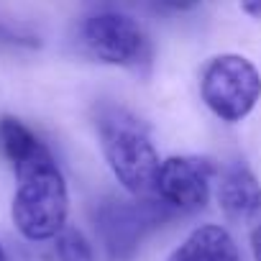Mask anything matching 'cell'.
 <instances>
[{
	"label": "cell",
	"mask_w": 261,
	"mask_h": 261,
	"mask_svg": "<svg viewBox=\"0 0 261 261\" xmlns=\"http://www.w3.org/2000/svg\"><path fill=\"white\" fill-rule=\"evenodd\" d=\"M16 192L11 202V220L16 230L31 243L51 241L69 215V190L67 179L49 151H39L29 162L13 167Z\"/></svg>",
	"instance_id": "cell-1"
},
{
	"label": "cell",
	"mask_w": 261,
	"mask_h": 261,
	"mask_svg": "<svg viewBox=\"0 0 261 261\" xmlns=\"http://www.w3.org/2000/svg\"><path fill=\"white\" fill-rule=\"evenodd\" d=\"M95 128L102 156L118 185L134 197H151L162 159L146 125L120 105H100Z\"/></svg>",
	"instance_id": "cell-2"
},
{
	"label": "cell",
	"mask_w": 261,
	"mask_h": 261,
	"mask_svg": "<svg viewBox=\"0 0 261 261\" xmlns=\"http://www.w3.org/2000/svg\"><path fill=\"white\" fill-rule=\"evenodd\" d=\"M174 215L156 197H102L92 207V228L108 261H130L141 243Z\"/></svg>",
	"instance_id": "cell-3"
},
{
	"label": "cell",
	"mask_w": 261,
	"mask_h": 261,
	"mask_svg": "<svg viewBox=\"0 0 261 261\" xmlns=\"http://www.w3.org/2000/svg\"><path fill=\"white\" fill-rule=\"evenodd\" d=\"M200 95L223 123H241L261 100V72L243 54H218L200 74Z\"/></svg>",
	"instance_id": "cell-4"
},
{
	"label": "cell",
	"mask_w": 261,
	"mask_h": 261,
	"mask_svg": "<svg viewBox=\"0 0 261 261\" xmlns=\"http://www.w3.org/2000/svg\"><path fill=\"white\" fill-rule=\"evenodd\" d=\"M80 44L102 64L141 72L151 64V41L130 16L113 11H92L80 23Z\"/></svg>",
	"instance_id": "cell-5"
},
{
	"label": "cell",
	"mask_w": 261,
	"mask_h": 261,
	"mask_svg": "<svg viewBox=\"0 0 261 261\" xmlns=\"http://www.w3.org/2000/svg\"><path fill=\"white\" fill-rule=\"evenodd\" d=\"M215 162L207 156H169L159 164L151 197L179 213H195L207 205Z\"/></svg>",
	"instance_id": "cell-6"
},
{
	"label": "cell",
	"mask_w": 261,
	"mask_h": 261,
	"mask_svg": "<svg viewBox=\"0 0 261 261\" xmlns=\"http://www.w3.org/2000/svg\"><path fill=\"white\" fill-rule=\"evenodd\" d=\"M220 210L238 223H251L261 218V182L246 164H233L223 172L218 185Z\"/></svg>",
	"instance_id": "cell-7"
},
{
	"label": "cell",
	"mask_w": 261,
	"mask_h": 261,
	"mask_svg": "<svg viewBox=\"0 0 261 261\" xmlns=\"http://www.w3.org/2000/svg\"><path fill=\"white\" fill-rule=\"evenodd\" d=\"M167 261H241V253L233 236L223 225L205 223L197 225Z\"/></svg>",
	"instance_id": "cell-8"
},
{
	"label": "cell",
	"mask_w": 261,
	"mask_h": 261,
	"mask_svg": "<svg viewBox=\"0 0 261 261\" xmlns=\"http://www.w3.org/2000/svg\"><path fill=\"white\" fill-rule=\"evenodd\" d=\"M44 149H46V144L26 123H21L18 118H11V115L0 118V151L6 154L11 167H16L21 162H29L31 156H36Z\"/></svg>",
	"instance_id": "cell-9"
},
{
	"label": "cell",
	"mask_w": 261,
	"mask_h": 261,
	"mask_svg": "<svg viewBox=\"0 0 261 261\" xmlns=\"http://www.w3.org/2000/svg\"><path fill=\"white\" fill-rule=\"evenodd\" d=\"M51 261H95L92 243L85 238L82 230L64 225L51 238Z\"/></svg>",
	"instance_id": "cell-10"
},
{
	"label": "cell",
	"mask_w": 261,
	"mask_h": 261,
	"mask_svg": "<svg viewBox=\"0 0 261 261\" xmlns=\"http://www.w3.org/2000/svg\"><path fill=\"white\" fill-rule=\"evenodd\" d=\"M139 3L156 13H187L197 8L202 0H139Z\"/></svg>",
	"instance_id": "cell-11"
},
{
	"label": "cell",
	"mask_w": 261,
	"mask_h": 261,
	"mask_svg": "<svg viewBox=\"0 0 261 261\" xmlns=\"http://www.w3.org/2000/svg\"><path fill=\"white\" fill-rule=\"evenodd\" d=\"M251 256L253 261H261V223L251 230Z\"/></svg>",
	"instance_id": "cell-12"
},
{
	"label": "cell",
	"mask_w": 261,
	"mask_h": 261,
	"mask_svg": "<svg viewBox=\"0 0 261 261\" xmlns=\"http://www.w3.org/2000/svg\"><path fill=\"white\" fill-rule=\"evenodd\" d=\"M238 3H241V8H243L246 16L261 18V0H238Z\"/></svg>",
	"instance_id": "cell-13"
},
{
	"label": "cell",
	"mask_w": 261,
	"mask_h": 261,
	"mask_svg": "<svg viewBox=\"0 0 261 261\" xmlns=\"http://www.w3.org/2000/svg\"><path fill=\"white\" fill-rule=\"evenodd\" d=\"M120 0H85V6H90L92 11H113L118 8Z\"/></svg>",
	"instance_id": "cell-14"
},
{
	"label": "cell",
	"mask_w": 261,
	"mask_h": 261,
	"mask_svg": "<svg viewBox=\"0 0 261 261\" xmlns=\"http://www.w3.org/2000/svg\"><path fill=\"white\" fill-rule=\"evenodd\" d=\"M0 261H6V248H3V243H0Z\"/></svg>",
	"instance_id": "cell-15"
}]
</instances>
